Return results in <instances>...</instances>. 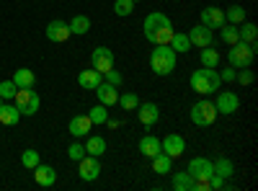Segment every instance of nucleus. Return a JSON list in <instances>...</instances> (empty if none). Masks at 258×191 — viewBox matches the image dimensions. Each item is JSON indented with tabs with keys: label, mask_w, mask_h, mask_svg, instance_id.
<instances>
[{
	"label": "nucleus",
	"mask_w": 258,
	"mask_h": 191,
	"mask_svg": "<svg viewBox=\"0 0 258 191\" xmlns=\"http://www.w3.org/2000/svg\"><path fill=\"white\" fill-rule=\"evenodd\" d=\"M142 31H145V39L150 44H170V39H173V24H170V18L165 13H150L142 24Z\"/></svg>",
	"instance_id": "obj_1"
},
{
	"label": "nucleus",
	"mask_w": 258,
	"mask_h": 191,
	"mask_svg": "<svg viewBox=\"0 0 258 191\" xmlns=\"http://www.w3.org/2000/svg\"><path fill=\"white\" fill-rule=\"evenodd\" d=\"M188 83H191V88L197 91V93H202V96H209V93H214V91H220V86H222L220 73L214 70V68H204V65H202L199 70L191 73Z\"/></svg>",
	"instance_id": "obj_2"
},
{
	"label": "nucleus",
	"mask_w": 258,
	"mask_h": 191,
	"mask_svg": "<svg viewBox=\"0 0 258 191\" xmlns=\"http://www.w3.org/2000/svg\"><path fill=\"white\" fill-rule=\"evenodd\" d=\"M150 68L155 75H170L176 70V52L168 44H155L153 54H150Z\"/></svg>",
	"instance_id": "obj_3"
},
{
	"label": "nucleus",
	"mask_w": 258,
	"mask_h": 191,
	"mask_svg": "<svg viewBox=\"0 0 258 191\" xmlns=\"http://www.w3.org/2000/svg\"><path fill=\"white\" fill-rule=\"evenodd\" d=\"M230 59V68L240 70V68H250L253 59H255V44H248V41H235L227 52Z\"/></svg>",
	"instance_id": "obj_4"
},
{
	"label": "nucleus",
	"mask_w": 258,
	"mask_h": 191,
	"mask_svg": "<svg viewBox=\"0 0 258 191\" xmlns=\"http://www.w3.org/2000/svg\"><path fill=\"white\" fill-rule=\"evenodd\" d=\"M13 98H16V109L21 111V116H34L39 111V106H41L39 93L34 88H18Z\"/></svg>",
	"instance_id": "obj_5"
},
{
	"label": "nucleus",
	"mask_w": 258,
	"mask_h": 191,
	"mask_svg": "<svg viewBox=\"0 0 258 191\" xmlns=\"http://www.w3.org/2000/svg\"><path fill=\"white\" fill-rule=\"evenodd\" d=\"M191 121L197 126H212L217 121V109H214L212 101H199L191 106Z\"/></svg>",
	"instance_id": "obj_6"
},
{
	"label": "nucleus",
	"mask_w": 258,
	"mask_h": 191,
	"mask_svg": "<svg viewBox=\"0 0 258 191\" xmlns=\"http://www.w3.org/2000/svg\"><path fill=\"white\" fill-rule=\"evenodd\" d=\"M91 68L98 70L101 75H103L106 70H111V68H114V52H111L109 47H96V49L91 52Z\"/></svg>",
	"instance_id": "obj_7"
},
{
	"label": "nucleus",
	"mask_w": 258,
	"mask_h": 191,
	"mask_svg": "<svg viewBox=\"0 0 258 191\" xmlns=\"http://www.w3.org/2000/svg\"><path fill=\"white\" fill-rule=\"evenodd\" d=\"M78 173H80L83 181H96L98 173H101L98 158H96V155H83V158L78 160Z\"/></svg>",
	"instance_id": "obj_8"
},
{
	"label": "nucleus",
	"mask_w": 258,
	"mask_h": 191,
	"mask_svg": "<svg viewBox=\"0 0 258 191\" xmlns=\"http://www.w3.org/2000/svg\"><path fill=\"white\" fill-rule=\"evenodd\" d=\"M73 34H70V26H68V21H62V18H54L47 24V39L54 41V44H62V41H68Z\"/></svg>",
	"instance_id": "obj_9"
},
{
	"label": "nucleus",
	"mask_w": 258,
	"mask_h": 191,
	"mask_svg": "<svg viewBox=\"0 0 258 191\" xmlns=\"http://www.w3.org/2000/svg\"><path fill=\"white\" fill-rule=\"evenodd\" d=\"M214 109H217V114H235L240 109V98L238 93H232V91H222L217 96V101H214Z\"/></svg>",
	"instance_id": "obj_10"
},
{
	"label": "nucleus",
	"mask_w": 258,
	"mask_h": 191,
	"mask_svg": "<svg viewBox=\"0 0 258 191\" xmlns=\"http://www.w3.org/2000/svg\"><path fill=\"white\" fill-rule=\"evenodd\" d=\"M137 116H140V124L145 126V130H150V126H155L158 119H160V109L153 103V101H147V103H140L137 106Z\"/></svg>",
	"instance_id": "obj_11"
},
{
	"label": "nucleus",
	"mask_w": 258,
	"mask_h": 191,
	"mask_svg": "<svg viewBox=\"0 0 258 191\" xmlns=\"http://www.w3.org/2000/svg\"><path fill=\"white\" fill-rule=\"evenodd\" d=\"M160 150L170 158H181L183 150H186V140L181 135H165L163 142H160Z\"/></svg>",
	"instance_id": "obj_12"
},
{
	"label": "nucleus",
	"mask_w": 258,
	"mask_h": 191,
	"mask_svg": "<svg viewBox=\"0 0 258 191\" xmlns=\"http://www.w3.org/2000/svg\"><path fill=\"white\" fill-rule=\"evenodd\" d=\"M212 39H214V34H212V29H207L204 24L194 26V29L188 31V41H191V47H197V49L212 47Z\"/></svg>",
	"instance_id": "obj_13"
},
{
	"label": "nucleus",
	"mask_w": 258,
	"mask_h": 191,
	"mask_svg": "<svg viewBox=\"0 0 258 191\" xmlns=\"http://www.w3.org/2000/svg\"><path fill=\"white\" fill-rule=\"evenodd\" d=\"M91 130H93V121L88 119V114L73 116V119H70V126H68V132H70L73 137H88Z\"/></svg>",
	"instance_id": "obj_14"
},
{
	"label": "nucleus",
	"mask_w": 258,
	"mask_h": 191,
	"mask_svg": "<svg viewBox=\"0 0 258 191\" xmlns=\"http://www.w3.org/2000/svg\"><path fill=\"white\" fill-rule=\"evenodd\" d=\"M202 24H204L207 29H220V26L225 24V11L217 8V6L202 8Z\"/></svg>",
	"instance_id": "obj_15"
},
{
	"label": "nucleus",
	"mask_w": 258,
	"mask_h": 191,
	"mask_svg": "<svg viewBox=\"0 0 258 191\" xmlns=\"http://www.w3.org/2000/svg\"><path fill=\"white\" fill-rule=\"evenodd\" d=\"M34 181H36V186H44V188H49V186H54L57 183V171L52 165H36L34 168Z\"/></svg>",
	"instance_id": "obj_16"
},
{
	"label": "nucleus",
	"mask_w": 258,
	"mask_h": 191,
	"mask_svg": "<svg viewBox=\"0 0 258 191\" xmlns=\"http://www.w3.org/2000/svg\"><path fill=\"white\" fill-rule=\"evenodd\" d=\"M186 171H188L194 178H209V176L214 173V165H212V160H207V158H194V160L188 163Z\"/></svg>",
	"instance_id": "obj_17"
},
{
	"label": "nucleus",
	"mask_w": 258,
	"mask_h": 191,
	"mask_svg": "<svg viewBox=\"0 0 258 191\" xmlns=\"http://www.w3.org/2000/svg\"><path fill=\"white\" fill-rule=\"evenodd\" d=\"M96 96H98V103L103 106H114L119 101V88L111 86V83H101V86L96 88Z\"/></svg>",
	"instance_id": "obj_18"
},
{
	"label": "nucleus",
	"mask_w": 258,
	"mask_h": 191,
	"mask_svg": "<svg viewBox=\"0 0 258 191\" xmlns=\"http://www.w3.org/2000/svg\"><path fill=\"white\" fill-rule=\"evenodd\" d=\"M101 83H103V80H101V73H98V70H93V68H91V70L78 73V86H80V88H85V91H96V88L101 86Z\"/></svg>",
	"instance_id": "obj_19"
},
{
	"label": "nucleus",
	"mask_w": 258,
	"mask_h": 191,
	"mask_svg": "<svg viewBox=\"0 0 258 191\" xmlns=\"http://www.w3.org/2000/svg\"><path fill=\"white\" fill-rule=\"evenodd\" d=\"M11 80L16 83V88H34V86H36V75H34V70H29V68L16 70Z\"/></svg>",
	"instance_id": "obj_20"
},
{
	"label": "nucleus",
	"mask_w": 258,
	"mask_h": 191,
	"mask_svg": "<svg viewBox=\"0 0 258 191\" xmlns=\"http://www.w3.org/2000/svg\"><path fill=\"white\" fill-rule=\"evenodd\" d=\"M68 26H70V34L85 36V34L91 31V18H88V16H83V13H78V16H73V18L68 21Z\"/></svg>",
	"instance_id": "obj_21"
},
{
	"label": "nucleus",
	"mask_w": 258,
	"mask_h": 191,
	"mask_svg": "<svg viewBox=\"0 0 258 191\" xmlns=\"http://www.w3.org/2000/svg\"><path fill=\"white\" fill-rule=\"evenodd\" d=\"M140 153H142L145 158H155V155L160 153V140L153 137V135H145V137L140 140Z\"/></svg>",
	"instance_id": "obj_22"
},
{
	"label": "nucleus",
	"mask_w": 258,
	"mask_h": 191,
	"mask_svg": "<svg viewBox=\"0 0 258 191\" xmlns=\"http://www.w3.org/2000/svg\"><path fill=\"white\" fill-rule=\"evenodd\" d=\"M85 153L101 158V155L106 153V140L98 137V135H88V140H85Z\"/></svg>",
	"instance_id": "obj_23"
},
{
	"label": "nucleus",
	"mask_w": 258,
	"mask_h": 191,
	"mask_svg": "<svg viewBox=\"0 0 258 191\" xmlns=\"http://www.w3.org/2000/svg\"><path fill=\"white\" fill-rule=\"evenodd\" d=\"M18 119H21V111L16 109V106H11V103H3V106H0V124L16 126Z\"/></svg>",
	"instance_id": "obj_24"
},
{
	"label": "nucleus",
	"mask_w": 258,
	"mask_h": 191,
	"mask_svg": "<svg viewBox=\"0 0 258 191\" xmlns=\"http://www.w3.org/2000/svg\"><path fill=\"white\" fill-rule=\"evenodd\" d=\"M150 160H153V171H155V173H160V176L170 173V168H173V158L165 155L163 150H160L155 158H150Z\"/></svg>",
	"instance_id": "obj_25"
},
{
	"label": "nucleus",
	"mask_w": 258,
	"mask_h": 191,
	"mask_svg": "<svg viewBox=\"0 0 258 191\" xmlns=\"http://www.w3.org/2000/svg\"><path fill=\"white\" fill-rule=\"evenodd\" d=\"M238 34H240V41H248V44H255L258 26H255V24H250V21H243V24H238Z\"/></svg>",
	"instance_id": "obj_26"
},
{
	"label": "nucleus",
	"mask_w": 258,
	"mask_h": 191,
	"mask_svg": "<svg viewBox=\"0 0 258 191\" xmlns=\"http://www.w3.org/2000/svg\"><path fill=\"white\" fill-rule=\"evenodd\" d=\"M173 188L176 191H194V176L188 171L173 173Z\"/></svg>",
	"instance_id": "obj_27"
},
{
	"label": "nucleus",
	"mask_w": 258,
	"mask_h": 191,
	"mask_svg": "<svg viewBox=\"0 0 258 191\" xmlns=\"http://www.w3.org/2000/svg\"><path fill=\"white\" fill-rule=\"evenodd\" d=\"M168 47L173 49L176 54H178V52H188V49H191L188 34H178V31H173V39H170V44H168Z\"/></svg>",
	"instance_id": "obj_28"
},
{
	"label": "nucleus",
	"mask_w": 258,
	"mask_h": 191,
	"mask_svg": "<svg viewBox=\"0 0 258 191\" xmlns=\"http://www.w3.org/2000/svg\"><path fill=\"white\" fill-rule=\"evenodd\" d=\"M220 29H222V41L227 47H232L235 41H240V34H238V26H235V24H227V21H225Z\"/></svg>",
	"instance_id": "obj_29"
},
{
	"label": "nucleus",
	"mask_w": 258,
	"mask_h": 191,
	"mask_svg": "<svg viewBox=\"0 0 258 191\" xmlns=\"http://www.w3.org/2000/svg\"><path fill=\"white\" fill-rule=\"evenodd\" d=\"M225 21H227V24H235V26L243 24V21H245V8L243 6H230L225 11Z\"/></svg>",
	"instance_id": "obj_30"
},
{
	"label": "nucleus",
	"mask_w": 258,
	"mask_h": 191,
	"mask_svg": "<svg viewBox=\"0 0 258 191\" xmlns=\"http://www.w3.org/2000/svg\"><path fill=\"white\" fill-rule=\"evenodd\" d=\"M202 65L204 68H217L220 65V52L217 49H209V47H202Z\"/></svg>",
	"instance_id": "obj_31"
},
{
	"label": "nucleus",
	"mask_w": 258,
	"mask_h": 191,
	"mask_svg": "<svg viewBox=\"0 0 258 191\" xmlns=\"http://www.w3.org/2000/svg\"><path fill=\"white\" fill-rule=\"evenodd\" d=\"M106 109H109V106H103V103L93 106V109L88 111V119L93 124H106V121H109V111H106Z\"/></svg>",
	"instance_id": "obj_32"
},
{
	"label": "nucleus",
	"mask_w": 258,
	"mask_h": 191,
	"mask_svg": "<svg viewBox=\"0 0 258 191\" xmlns=\"http://www.w3.org/2000/svg\"><path fill=\"white\" fill-rule=\"evenodd\" d=\"M212 165H214V173H217V176H222V178H230V176L235 173V168H232V163H230L227 158H220V160H214Z\"/></svg>",
	"instance_id": "obj_33"
},
{
	"label": "nucleus",
	"mask_w": 258,
	"mask_h": 191,
	"mask_svg": "<svg viewBox=\"0 0 258 191\" xmlns=\"http://www.w3.org/2000/svg\"><path fill=\"white\" fill-rule=\"evenodd\" d=\"M116 103L121 106V109H124V111H135V109H137V106H140V98H137L135 93H121Z\"/></svg>",
	"instance_id": "obj_34"
},
{
	"label": "nucleus",
	"mask_w": 258,
	"mask_h": 191,
	"mask_svg": "<svg viewBox=\"0 0 258 191\" xmlns=\"http://www.w3.org/2000/svg\"><path fill=\"white\" fill-rule=\"evenodd\" d=\"M135 3H137V0H116V3H114V13L116 16H132V11H135Z\"/></svg>",
	"instance_id": "obj_35"
},
{
	"label": "nucleus",
	"mask_w": 258,
	"mask_h": 191,
	"mask_svg": "<svg viewBox=\"0 0 258 191\" xmlns=\"http://www.w3.org/2000/svg\"><path fill=\"white\" fill-rule=\"evenodd\" d=\"M21 163H24V168H29V171H34V168L39 165V153H36V150H31V147H29V150H24V153H21Z\"/></svg>",
	"instance_id": "obj_36"
},
{
	"label": "nucleus",
	"mask_w": 258,
	"mask_h": 191,
	"mask_svg": "<svg viewBox=\"0 0 258 191\" xmlns=\"http://www.w3.org/2000/svg\"><path fill=\"white\" fill-rule=\"evenodd\" d=\"M16 83L13 80H3V83H0V98H3V101H8V98H13L16 96Z\"/></svg>",
	"instance_id": "obj_37"
},
{
	"label": "nucleus",
	"mask_w": 258,
	"mask_h": 191,
	"mask_svg": "<svg viewBox=\"0 0 258 191\" xmlns=\"http://www.w3.org/2000/svg\"><path fill=\"white\" fill-rule=\"evenodd\" d=\"M83 155H88V153H85V145H80V142H73V145L68 147V158H70V160H75V163H78Z\"/></svg>",
	"instance_id": "obj_38"
},
{
	"label": "nucleus",
	"mask_w": 258,
	"mask_h": 191,
	"mask_svg": "<svg viewBox=\"0 0 258 191\" xmlns=\"http://www.w3.org/2000/svg\"><path fill=\"white\" fill-rule=\"evenodd\" d=\"M235 80H238L240 86H250V83L255 80V73H253V70H248V68H240V73L235 75Z\"/></svg>",
	"instance_id": "obj_39"
},
{
	"label": "nucleus",
	"mask_w": 258,
	"mask_h": 191,
	"mask_svg": "<svg viewBox=\"0 0 258 191\" xmlns=\"http://www.w3.org/2000/svg\"><path fill=\"white\" fill-rule=\"evenodd\" d=\"M103 75H106V83H111V86H116V88L124 83V75H121L119 70H114V68H111V70H106Z\"/></svg>",
	"instance_id": "obj_40"
},
{
	"label": "nucleus",
	"mask_w": 258,
	"mask_h": 191,
	"mask_svg": "<svg viewBox=\"0 0 258 191\" xmlns=\"http://www.w3.org/2000/svg\"><path fill=\"white\" fill-rule=\"evenodd\" d=\"M235 75H238V73H235V68H227V70H222L220 80H225V83H232V80H235Z\"/></svg>",
	"instance_id": "obj_41"
},
{
	"label": "nucleus",
	"mask_w": 258,
	"mask_h": 191,
	"mask_svg": "<svg viewBox=\"0 0 258 191\" xmlns=\"http://www.w3.org/2000/svg\"><path fill=\"white\" fill-rule=\"evenodd\" d=\"M0 106H3V98H0Z\"/></svg>",
	"instance_id": "obj_42"
}]
</instances>
